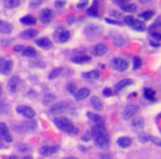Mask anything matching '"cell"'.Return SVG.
<instances>
[{
	"label": "cell",
	"mask_w": 161,
	"mask_h": 159,
	"mask_svg": "<svg viewBox=\"0 0 161 159\" xmlns=\"http://www.w3.org/2000/svg\"><path fill=\"white\" fill-rule=\"evenodd\" d=\"M92 137L95 144L100 148H107L109 146V136L103 124H95L92 127Z\"/></svg>",
	"instance_id": "1"
},
{
	"label": "cell",
	"mask_w": 161,
	"mask_h": 159,
	"mask_svg": "<svg viewBox=\"0 0 161 159\" xmlns=\"http://www.w3.org/2000/svg\"><path fill=\"white\" fill-rule=\"evenodd\" d=\"M54 124L58 127V129H61L62 131L68 134H76L77 128L73 125V123L71 122L68 117L64 116H58L54 119Z\"/></svg>",
	"instance_id": "2"
},
{
	"label": "cell",
	"mask_w": 161,
	"mask_h": 159,
	"mask_svg": "<svg viewBox=\"0 0 161 159\" xmlns=\"http://www.w3.org/2000/svg\"><path fill=\"white\" fill-rule=\"evenodd\" d=\"M103 33V28L99 24H88L86 28L84 29V34L86 35L88 39H95V38L99 37Z\"/></svg>",
	"instance_id": "3"
},
{
	"label": "cell",
	"mask_w": 161,
	"mask_h": 159,
	"mask_svg": "<svg viewBox=\"0 0 161 159\" xmlns=\"http://www.w3.org/2000/svg\"><path fill=\"white\" fill-rule=\"evenodd\" d=\"M125 20V23L128 24L131 29L136 31H145L146 30V26L143 21H140V20H137L136 18L131 16H127L124 18Z\"/></svg>",
	"instance_id": "4"
},
{
	"label": "cell",
	"mask_w": 161,
	"mask_h": 159,
	"mask_svg": "<svg viewBox=\"0 0 161 159\" xmlns=\"http://www.w3.org/2000/svg\"><path fill=\"white\" fill-rule=\"evenodd\" d=\"M71 38V33L63 27H60L54 32V39L58 43H65L68 42Z\"/></svg>",
	"instance_id": "5"
},
{
	"label": "cell",
	"mask_w": 161,
	"mask_h": 159,
	"mask_svg": "<svg viewBox=\"0 0 161 159\" xmlns=\"http://www.w3.org/2000/svg\"><path fill=\"white\" fill-rule=\"evenodd\" d=\"M13 68V62L9 58H0V73L3 75H8L11 73Z\"/></svg>",
	"instance_id": "6"
},
{
	"label": "cell",
	"mask_w": 161,
	"mask_h": 159,
	"mask_svg": "<svg viewBox=\"0 0 161 159\" xmlns=\"http://www.w3.org/2000/svg\"><path fill=\"white\" fill-rule=\"evenodd\" d=\"M112 65H113V68H114L116 71H118V72H125V71H127L129 68V63L126 61V60H124V59H122V58L113 59Z\"/></svg>",
	"instance_id": "7"
},
{
	"label": "cell",
	"mask_w": 161,
	"mask_h": 159,
	"mask_svg": "<svg viewBox=\"0 0 161 159\" xmlns=\"http://www.w3.org/2000/svg\"><path fill=\"white\" fill-rule=\"evenodd\" d=\"M70 107H71L70 102L62 101V102H58V103L54 104V105H52L51 108H50V112H51L52 114H61V113L68 110Z\"/></svg>",
	"instance_id": "8"
},
{
	"label": "cell",
	"mask_w": 161,
	"mask_h": 159,
	"mask_svg": "<svg viewBox=\"0 0 161 159\" xmlns=\"http://www.w3.org/2000/svg\"><path fill=\"white\" fill-rule=\"evenodd\" d=\"M139 112V107L137 105H127L124 108V112H123V118L125 121H128L131 117H133L135 115L138 114Z\"/></svg>",
	"instance_id": "9"
},
{
	"label": "cell",
	"mask_w": 161,
	"mask_h": 159,
	"mask_svg": "<svg viewBox=\"0 0 161 159\" xmlns=\"http://www.w3.org/2000/svg\"><path fill=\"white\" fill-rule=\"evenodd\" d=\"M16 110H17V113L23 115L24 117H27V118H29V119L33 118V117L35 116V110H33V108H31L30 106H26V105L18 106Z\"/></svg>",
	"instance_id": "10"
},
{
	"label": "cell",
	"mask_w": 161,
	"mask_h": 159,
	"mask_svg": "<svg viewBox=\"0 0 161 159\" xmlns=\"http://www.w3.org/2000/svg\"><path fill=\"white\" fill-rule=\"evenodd\" d=\"M53 20V11L49 8H45L40 12V21L42 23H50Z\"/></svg>",
	"instance_id": "11"
},
{
	"label": "cell",
	"mask_w": 161,
	"mask_h": 159,
	"mask_svg": "<svg viewBox=\"0 0 161 159\" xmlns=\"http://www.w3.org/2000/svg\"><path fill=\"white\" fill-rule=\"evenodd\" d=\"M0 138L3 141H7V143H11L12 141V136L10 135L8 126L5 123H0Z\"/></svg>",
	"instance_id": "12"
},
{
	"label": "cell",
	"mask_w": 161,
	"mask_h": 159,
	"mask_svg": "<svg viewBox=\"0 0 161 159\" xmlns=\"http://www.w3.org/2000/svg\"><path fill=\"white\" fill-rule=\"evenodd\" d=\"M19 83H20V79H19L17 75L12 76L11 79L9 80V82H8V91L10 93H16L17 90H18V86H19Z\"/></svg>",
	"instance_id": "13"
},
{
	"label": "cell",
	"mask_w": 161,
	"mask_h": 159,
	"mask_svg": "<svg viewBox=\"0 0 161 159\" xmlns=\"http://www.w3.org/2000/svg\"><path fill=\"white\" fill-rule=\"evenodd\" d=\"M58 151V146H43V147H41V149H40V154L45 157L51 156V155L55 154V152Z\"/></svg>",
	"instance_id": "14"
},
{
	"label": "cell",
	"mask_w": 161,
	"mask_h": 159,
	"mask_svg": "<svg viewBox=\"0 0 161 159\" xmlns=\"http://www.w3.org/2000/svg\"><path fill=\"white\" fill-rule=\"evenodd\" d=\"M143 126H145V121L141 117H136L133 121V123H131V128L136 131H141L143 128Z\"/></svg>",
	"instance_id": "15"
},
{
	"label": "cell",
	"mask_w": 161,
	"mask_h": 159,
	"mask_svg": "<svg viewBox=\"0 0 161 159\" xmlns=\"http://www.w3.org/2000/svg\"><path fill=\"white\" fill-rule=\"evenodd\" d=\"M38 35V31L34 30V29H28V30H24L20 33V38L24 40H30L33 39Z\"/></svg>",
	"instance_id": "16"
},
{
	"label": "cell",
	"mask_w": 161,
	"mask_h": 159,
	"mask_svg": "<svg viewBox=\"0 0 161 159\" xmlns=\"http://www.w3.org/2000/svg\"><path fill=\"white\" fill-rule=\"evenodd\" d=\"M35 44L38 47L42 48V49H51L52 48V42L50 41L48 38H41V39H38L35 41Z\"/></svg>",
	"instance_id": "17"
},
{
	"label": "cell",
	"mask_w": 161,
	"mask_h": 159,
	"mask_svg": "<svg viewBox=\"0 0 161 159\" xmlns=\"http://www.w3.org/2000/svg\"><path fill=\"white\" fill-rule=\"evenodd\" d=\"M89 94H91L89 90L83 87V89H81L79 91L76 92V94H75V100H76V101H83V100H85L86 97H88Z\"/></svg>",
	"instance_id": "18"
},
{
	"label": "cell",
	"mask_w": 161,
	"mask_h": 159,
	"mask_svg": "<svg viewBox=\"0 0 161 159\" xmlns=\"http://www.w3.org/2000/svg\"><path fill=\"white\" fill-rule=\"evenodd\" d=\"M91 56L88 55H77V56H74V58L72 59V62L75 64H85V63H88V62H91Z\"/></svg>",
	"instance_id": "19"
},
{
	"label": "cell",
	"mask_w": 161,
	"mask_h": 159,
	"mask_svg": "<svg viewBox=\"0 0 161 159\" xmlns=\"http://www.w3.org/2000/svg\"><path fill=\"white\" fill-rule=\"evenodd\" d=\"M131 138L127 137V136H123V137H119L117 139V145L120 146L122 148H128L131 145Z\"/></svg>",
	"instance_id": "20"
},
{
	"label": "cell",
	"mask_w": 161,
	"mask_h": 159,
	"mask_svg": "<svg viewBox=\"0 0 161 159\" xmlns=\"http://www.w3.org/2000/svg\"><path fill=\"white\" fill-rule=\"evenodd\" d=\"M12 31V24L9 23L7 21H3L0 20V32L5 33V34H8Z\"/></svg>",
	"instance_id": "21"
},
{
	"label": "cell",
	"mask_w": 161,
	"mask_h": 159,
	"mask_svg": "<svg viewBox=\"0 0 161 159\" xmlns=\"http://www.w3.org/2000/svg\"><path fill=\"white\" fill-rule=\"evenodd\" d=\"M91 105L93 106V108H94V110H103V102L100 101L97 96H92Z\"/></svg>",
	"instance_id": "22"
},
{
	"label": "cell",
	"mask_w": 161,
	"mask_h": 159,
	"mask_svg": "<svg viewBox=\"0 0 161 159\" xmlns=\"http://www.w3.org/2000/svg\"><path fill=\"white\" fill-rule=\"evenodd\" d=\"M82 76L86 80H97V79H99L100 73H99V71H97V70H93V71H89V72L83 73Z\"/></svg>",
	"instance_id": "23"
},
{
	"label": "cell",
	"mask_w": 161,
	"mask_h": 159,
	"mask_svg": "<svg viewBox=\"0 0 161 159\" xmlns=\"http://www.w3.org/2000/svg\"><path fill=\"white\" fill-rule=\"evenodd\" d=\"M106 52H107V47H106L105 44H103V43H99V44H97L94 48V53L97 56L104 55Z\"/></svg>",
	"instance_id": "24"
},
{
	"label": "cell",
	"mask_w": 161,
	"mask_h": 159,
	"mask_svg": "<svg viewBox=\"0 0 161 159\" xmlns=\"http://www.w3.org/2000/svg\"><path fill=\"white\" fill-rule=\"evenodd\" d=\"M87 117H88L91 121H93L95 124H103L104 123V119L100 117V115H97L95 113H92V112H87Z\"/></svg>",
	"instance_id": "25"
},
{
	"label": "cell",
	"mask_w": 161,
	"mask_h": 159,
	"mask_svg": "<svg viewBox=\"0 0 161 159\" xmlns=\"http://www.w3.org/2000/svg\"><path fill=\"white\" fill-rule=\"evenodd\" d=\"M20 22L23 24H27V26H34L37 23V19L32 16H26L20 19Z\"/></svg>",
	"instance_id": "26"
},
{
	"label": "cell",
	"mask_w": 161,
	"mask_h": 159,
	"mask_svg": "<svg viewBox=\"0 0 161 159\" xmlns=\"http://www.w3.org/2000/svg\"><path fill=\"white\" fill-rule=\"evenodd\" d=\"M131 84H133V81H131V80H129V79H124V80H122V81H119L118 84L116 85L117 92H120L123 89H125L126 86L131 85Z\"/></svg>",
	"instance_id": "27"
},
{
	"label": "cell",
	"mask_w": 161,
	"mask_h": 159,
	"mask_svg": "<svg viewBox=\"0 0 161 159\" xmlns=\"http://www.w3.org/2000/svg\"><path fill=\"white\" fill-rule=\"evenodd\" d=\"M20 3H21V0H5V7L8 9L17 8Z\"/></svg>",
	"instance_id": "28"
},
{
	"label": "cell",
	"mask_w": 161,
	"mask_h": 159,
	"mask_svg": "<svg viewBox=\"0 0 161 159\" xmlns=\"http://www.w3.org/2000/svg\"><path fill=\"white\" fill-rule=\"evenodd\" d=\"M22 54H23L24 56H27V58H34V56L37 55V51H35L32 47H27L23 49Z\"/></svg>",
	"instance_id": "29"
},
{
	"label": "cell",
	"mask_w": 161,
	"mask_h": 159,
	"mask_svg": "<svg viewBox=\"0 0 161 159\" xmlns=\"http://www.w3.org/2000/svg\"><path fill=\"white\" fill-rule=\"evenodd\" d=\"M54 102H55V96H54L53 94H47V95H44V97H43L42 103L44 104V105H52Z\"/></svg>",
	"instance_id": "30"
},
{
	"label": "cell",
	"mask_w": 161,
	"mask_h": 159,
	"mask_svg": "<svg viewBox=\"0 0 161 159\" xmlns=\"http://www.w3.org/2000/svg\"><path fill=\"white\" fill-rule=\"evenodd\" d=\"M143 95H145V97L147 98V100H149V101H154V96H156V93H154L153 90L147 87V89L143 90Z\"/></svg>",
	"instance_id": "31"
},
{
	"label": "cell",
	"mask_w": 161,
	"mask_h": 159,
	"mask_svg": "<svg viewBox=\"0 0 161 159\" xmlns=\"http://www.w3.org/2000/svg\"><path fill=\"white\" fill-rule=\"evenodd\" d=\"M120 7H122L123 11L129 12V13L136 12V10H137V6H136L135 3H127V5H123V6H120Z\"/></svg>",
	"instance_id": "32"
},
{
	"label": "cell",
	"mask_w": 161,
	"mask_h": 159,
	"mask_svg": "<svg viewBox=\"0 0 161 159\" xmlns=\"http://www.w3.org/2000/svg\"><path fill=\"white\" fill-rule=\"evenodd\" d=\"M153 14H154V12L151 11V10H149V11H143L139 14V18L143 19V20H150V19L153 17Z\"/></svg>",
	"instance_id": "33"
},
{
	"label": "cell",
	"mask_w": 161,
	"mask_h": 159,
	"mask_svg": "<svg viewBox=\"0 0 161 159\" xmlns=\"http://www.w3.org/2000/svg\"><path fill=\"white\" fill-rule=\"evenodd\" d=\"M87 13H88L89 16H93V17H97V16H98L97 1H95V3H94V5L92 6V7L89 8L88 10H87Z\"/></svg>",
	"instance_id": "34"
},
{
	"label": "cell",
	"mask_w": 161,
	"mask_h": 159,
	"mask_svg": "<svg viewBox=\"0 0 161 159\" xmlns=\"http://www.w3.org/2000/svg\"><path fill=\"white\" fill-rule=\"evenodd\" d=\"M62 70H63V69H62V68L54 69V70L52 71L51 73H50V75H49V79H50V80H54V79H56V77H58V75L61 74Z\"/></svg>",
	"instance_id": "35"
},
{
	"label": "cell",
	"mask_w": 161,
	"mask_h": 159,
	"mask_svg": "<svg viewBox=\"0 0 161 159\" xmlns=\"http://www.w3.org/2000/svg\"><path fill=\"white\" fill-rule=\"evenodd\" d=\"M139 141H141V143H147V141H150V138H151V136L148 135V134L146 133H139Z\"/></svg>",
	"instance_id": "36"
},
{
	"label": "cell",
	"mask_w": 161,
	"mask_h": 159,
	"mask_svg": "<svg viewBox=\"0 0 161 159\" xmlns=\"http://www.w3.org/2000/svg\"><path fill=\"white\" fill-rule=\"evenodd\" d=\"M43 0H30L29 1V7L30 8H38L42 5Z\"/></svg>",
	"instance_id": "37"
},
{
	"label": "cell",
	"mask_w": 161,
	"mask_h": 159,
	"mask_svg": "<svg viewBox=\"0 0 161 159\" xmlns=\"http://www.w3.org/2000/svg\"><path fill=\"white\" fill-rule=\"evenodd\" d=\"M141 64H143V62H141V60H140V58H138V56H135L133 58V70H138V69L141 68Z\"/></svg>",
	"instance_id": "38"
},
{
	"label": "cell",
	"mask_w": 161,
	"mask_h": 159,
	"mask_svg": "<svg viewBox=\"0 0 161 159\" xmlns=\"http://www.w3.org/2000/svg\"><path fill=\"white\" fill-rule=\"evenodd\" d=\"M24 127H26L27 129H29V131H31V129H35L37 128V123L33 122V121H29V122L24 123Z\"/></svg>",
	"instance_id": "39"
},
{
	"label": "cell",
	"mask_w": 161,
	"mask_h": 159,
	"mask_svg": "<svg viewBox=\"0 0 161 159\" xmlns=\"http://www.w3.org/2000/svg\"><path fill=\"white\" fill-rule=\"evenodd\" d=\"M8 110H9V107H8L6 102H3L0 104V114H6L8 112Z\"/></svg>",
	"instance_id": "40"
},
{
	"label": "cell",
	"mask_w": 161,
	"mask_h": 159,
	"mask_svg": "<svg viewBox=\"0 0 161 159\" xmlns=\"http://www.w3.org/2000/svg\"><path fill=\"white\" fill-rule=\"evenodd\" d=\"M150 141H151V143H153L154 145H157V146H159V147H161V139H160V138L151 137V138H150Z\"/></svg>",
	"instance_id": "41"
},
{
	"label": "cell",
	"mask_w": 161,
	"mask_h": 159,
	"mask_svg": "<svg viewBox=\"0 0 161 159\" xmlns=\"http://www.w3.org/2000/svg\"><path fill=\"white\" fill-rule=\"evenodd\" d=\"M54 5H55V7L61 8L63 6H65V0H56L55 3H54Z\"/></svg>",
	"instance_id": "42"
},
{
	"label": "cell",
	"mask_w": 161,
	"mask_h": 159,
	"mask_svg": "<svg viewBox=\"0 0 161 159\" xmlns=\"http://www.w3.org/2000/svg\"><path fill=\"white\" fill-rule=\"evenodd\" d=\"M68 91L70 92V93L74 94V92H75V85L73 84V83H70V84H68Z\"/></svg>",
	"instance_id": "43"
},
{
	"label": "cell",
	"mask_w": 161,
	"mask_h": 159,
	"mask_svg": "<svg viewBox=\"0 0 161 159\" xmlns=\"http://www.w3.org/2000/svg\"><path fill=\"white\" fill-rule=\"evenodd\" d=\"M107 23H112V24H117V26H123L122 22H119V21H114V20H110V19H106L105 20Z\"/></svg>",
	"instance_id": "44"
},
{
	"label": "cell",
	"mask_w": 161,
	"mask_h": 159,
	"mask_svg": "<svg viewBox=\"0 0 161 159\" xmlns=\"http://www.w3.org/2000/svg\"><path fill=\"white\" fill-rule=\"evenodd\" d=\"M110 16L116 17L117 19H118V18H123V14L120 13V12H118V11H113V12H110Z\"/></svg>",
	"instance_id": "45"
},
{
	"label": "cell",
	"mask_w": 161,
	"mask_h": 159,
	"mask_svg": "<svg viewBox=\"0 0 161 159\" xmlns=\"http://www.w3.org/2000/svg\"><path fill=\"white\" fill-rule=\"evenodd\" d=\"M115 3L123 6V5H127V3H129V0H115Z\"/></svg>",
	"instance_id": "46"
},
{
	"label": "cell",
	"mask_w": 161,
	"mask_h": 159,
	"mask_svg": "<svg viewBox=\"0 0 161 159\" xmlns=\"http://www.w3.org/2000/svg\"><path fill=\"white\" fill-rule=\"evenodd\" d=\"M104 95H106V96H110L113 94V92H112V90L110 89H108V87H106L105 90H104Z\"/></svg>",
	"instance_id": "47"
},
{
	"label": "cell",
	"mask_w": 161,
	"mask_h": 159,
	"mask_svg": "<svg viewBox=\"0 0 161 159\" xmlns=\"http://www.w3.org/2000/svg\"><path fill=\"white\" fill-rule=\"evenodd\" d=\"M151 37L153 39H157V40H161V33H158V32H153L151 34Z\"/></svg>",
	"instance_id": "48"
},
{
	"label": "cell",
	"mask_w": 161,
	"mask_h": 159,
	"mask_svg": "<svg viewBox=\"0 0 161 159\" xmlns=\"http://www.w3.org/2000/svg\"><path fill=\"white\" fill-rule=\"evenodd\" d=\"M87 6V3H78V5H77V8H78V9H82V8H85Z\"/></svg>",
	"instance_id": "49"
},
{
	"label": "cell",
	"mask_w": 161,
	"mask_h": 159,
	"mask_svg": "<svg viewBox=\"0 0 161 159\" xmlns=\"http://www.w3.org/2000/svg\"><path fill=\"white\" fill-rule=\"evenodd\" d=\"M23 49H24L23 47H20V45H19V47L14 48V51H16V52H20V51H23Z\"/></svg>",
	"instance_id": "50"
},
{
	"label": "cell",
	"mask_w": 161,
	"mask_h": 159,
	"mask_svg": "<svg viewBox=\"0 0 161 159\" xmlns=\"http://www.w3.org/2000/svg\"><path fill=\"white\" fill-rule=\"evenodd\" d=\"M20 149H21V151H28V147L27 146H20Z\"/></svg>",
	"instance_id": "51"
},
{
	"label": "cell",
	"mask_w": 161,
	"mask_h": 159,
	"mask_svg": "<svg viewBox=\"0 0 161 159\" xmlns=\"http://www.w3.org/2000/svg\"><path fill=\"white\" fill-rule=\"evenodd\" d=\"M140 3H146V5H147V3H151V0H140Z\"/></svg>",
	"instance_id": "52"
},
{
	"label": "cell",
	"mask_w": 161,
	"mask_h": 159,
	"mask_svg": "<svg viewBox=\"0 0 161 159\" xmlns=\"http://www.w3.org/2000/svg\"><path fill=\"white\" fill-rule=\"evenodd\" d=\"M6 146H5V144H3V141L0 139V149H3V148H5Z\"/></svg>",
	"instance_id": "53"
},
{
	"label": "cell",
	"mask_w": 161,
	"mask_h": 159,
	"mask_svg": "<svg viewBox=\"0 0 161 159\" xmlns=\"http://www.w3.org/2000/svg\"><path fill=\"white\" fill-rule=\"evenodd\" d=\"M8 159H18V157H17V156H13V155H12V156H10Z\"/></svg>",
	"instance_id": "54"
},
{
	"label": "cell",
	"mask_w": 161,
	"mask_h": 159,
	"mask_svg": "<svg viewBox=\"0 0 161 159\" xmlns=\"http://www.w3.org/2000/svg\"><path fill=\"white\" fill-rule=\"evenodd\" d=\"M23 159H33V158H32V157H31V156H26Z\"/></svg>",
	"instance_id": "55"
},
{
	"label": "cell",
	"mask_w": 161,
	"mask_h": 159,
	"mask_svg": "<svg viewBox=\"0 0 161 159\" xmlns=\"http://www.w3.org/2000/svg\"><path fill=\"white\" fill-rule=\"evenodd\" d=\"M3 95V89H1V85H0V97Z\"/></svg>",
	"instance_id": "56"
},
{
	"label": "cell",
	"mask_w": 161,
	"mask_h": 159,
	"mask_svg": "<svg viewBox=\"0 0 161 159\" xmlns=\"http://www.w3.org/2000/svg\"><path fill=\"white\" fill-rule=\"evenodd\" d=\"M66 159H77L76 157H68V158H66Z\"/></svg>",
	"instance_id": "57"
},
{
	"label": "cell",
	"mask_w": 161,
	"mask_h": 159,
	"mask_svg": "<svg viewBox=\"0 0 161 159\" xmlns=\"http://www.w3.org/2000/svg\"><path fill=\"white\" fill-rule=\"evenodd\" d=\"M84 1H85V3H87V0H84Z\"/></svg>",
	"instance_id": "58"
}]
</instances>
